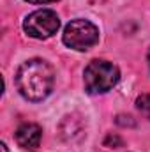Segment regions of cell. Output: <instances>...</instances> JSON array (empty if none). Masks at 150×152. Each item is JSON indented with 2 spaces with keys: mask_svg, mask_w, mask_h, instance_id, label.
Masks as SVG:
<instances>
[{
  "mask_svg": "<svg viewBox=\"0 0 150 152\" xmlns=\"http://www.w3.org/2000/svg\"><path fill=\"white\" fill-rule=\"evenodd\" d=\"M118 80H120L118 67L108 60H99V58L92 60L85 67V73H83L85 90L90 96H97V94H104L111 90L118 83Z\"/></svg>",
  "mask_w": 150,
  "mask_h": 152,
  "instance_id": "7a4b0ae2",
  "label": "cell"
},
{
  "mask_svg": "<svg viewBox=\"0 0 150 152\" xmlns=\"http://www.w3.org/2000/svg\"><path fill=\"white\" fill-rule=\"evenodd\" d=\"M42 140V129L39 124L25 122L16 129V142L25 151H36Z\"/></svg>",
  "mask_w": 150,
  "mask_h": 152,
  "instance_id": "5b68a950",
  "label": "cell"
},
{
  "mask_svg": "<svg viewBox=\"0 0 150 152\" xmlns=\"http://www.w3.org/2000/svg\"><path fill=\"white\" fill-rule=\"evenodd\" d=\"M0 151H2V152H7V145H5V143H0Z\"/></svg>",
  "mask_w": 150,
  "mask_h": 152,
  "instance_id": "9c48e42d",
  "label": "cell"
},
{
  "mask_svg": "<svg viewBox=\"0 0 150 152\" xmlns=\"http://www.w3.org/2000/svg\"><path fill=\"white\" fill-rule=\"evenodd\" d=\"M136 108L140 110V113L145 118L150 120V96L149 94H141L136 97Z\"/></svg>",
  "mask_w": 150,
  "mask_h": 152,
  "instance_id": "8992f818",
  "label": "cell"
},
{
  "mask_svg": "<svg viewBox=\"0 0 150 152\" xmlns=\"http://www.w3.org/2000/svg\"><path fill=\"white\" fill-rule=\"evenodd\" d=\"M62 41L67 48L76 51H87L99 41V28L88 20H73L64 28Z\"/></svg>",
  "mask_w": 150,
  "mask_h": 152,
  "instance_id": "3957f363",
  "label": "cell"
},
{
  "mask_svg": "<svg viewBox=\"0 0 150 152\" xmlns=\"http://www.w3.org/2000/svg\"><path fill=\"white\" fill-rule=\"evenodd\" d=\"M55 85V71L42 58H30L23 62L16 71V87L20 94L32 101L39 103L46 99Z\"/></svg>",
  "mask_w": 150,
  "mask_h": 152,
  "instance_id": "6da1fadb",
  "label": "cell"
},
{
  "mask_svg": "<svg viewBox=\"0 0 150 152\" xmlns=\"http://www.w3.org/2000/svg\"><path fill=\"white\" fill-rule=\"evenodd\" d=\"M60 18L51 9H37L23 20V30L34 39H48L57 34Z\"/></svg>",
  "mask_w": 150,
  "mask_h": 152,
  "instance_id": "277c9868",
  "label": "cell"
},
{
  "mask_svg": "<svg viewBox=\"0 0 150 152\" xmlns=\"http://www.w3.org/2000/svg\"><path fill=\"white\" fill-rule=\"evenodd\" d=\"M124 142H122V138H118V136H113V134H108L106 136V140H104V145L106 147H111V145H122Z\"/></svg>",
  "mask_w": 150,
  "mask_h": 152,
  "instance_id": "52a82bcc",
  "label": "cell"
},
{
  "mask_svg": "<svg viewBox=\"0 0 150 152\" xmlns=\"http://www.w3.org/2000/svg\"><path fill=\"white\" fill-rule=\"evenodd\" d=\"M147 62H149V67H150V48H149V53H147Z\"/></svg>",
  "mask_w": 150,
  "mask_h": 152,
  "instance_id": "30bf717a",
  "label": "cell"
},
{
  "mask_svg": "<svg viewBox=\"0 0 150 152\" xmlns=\"http://www.w3.org/2000/svg\"><path fill=\"white\" fill-rule=\"evenodd\" d=\"M25 2H30V4H53V2H58V0H25Z\"/></svg>",
  "mask_w": 150,
  "mask_h": 152,
  "instance_id": "ba28073f",
  "label": "cell"
}]
</instances>
